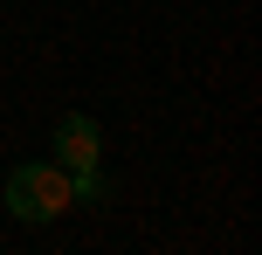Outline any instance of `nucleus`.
<instances>
[{
	"mask_svg": "<svg viewBox=\"0 0 262 255\" xmlns=\"http://www.w3.org/2000/svg\"><path fill=\"white\" fill-rule=\"evenodd\" d=\"M55 166H62V173H90V166H104V131H97L90 110L55 118Z\"/></svg>",
	"mask_w": 262,
	"mask_h": 255,
	"instance_id": "f03ea898",
	"label": "nucleus"
},
{
	"mask_svg": "<svg viewBox=\"0 0 262 255\" xmlns=\"http://www.w3.org/2000/svg\"><path fill=\"white\" fill-rule=\"evenodd\" d=\"M69 200H83V207H104V200H111V179H104V166H90V173H69Z\"/></svg>",
	"mask_w": 262,
	"mask_h": 255,
	"instance_id": "7ed1b4c3",
	"label": "nucleus"
},
{
	"mask_svg": "<svg viewBox=\"0 0 262 255\" xmlns=\"http://www.w3.org/2000/svg\"><path fill=\"white\" fill-rule=\"evenodd\" d=\"M0 200H7L14 221H28V228H41V221H55L69 207V173L55 159H28L7 173V187H0Z\"/></svg>",
	"mask_w": 262,
	"mask_h": 255,
	"instance_id": "f257e3e1",
	"label": "nucleus"
}]
</instances>
